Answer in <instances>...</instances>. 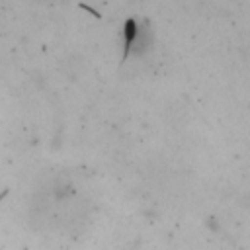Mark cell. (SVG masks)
<instances>
[{"instance_id": "obj_1", "label": "cell", "mask_w": 250, "mask_h": 250, "mask_svg": "<svg viewBox=\"0 0 250 250\" xmlns=\"http://www.w3.org/2000/svg\"><path fill=\"white\" fill-rule=\"evenodd\" d=\"M139 25L141 23L135 18H127L121 27V62H125L131 57V51H133V45L139 33Z\"/></svg>"}, {"instance_id": "obj_2", "label": "cell", "mask_w": 250, "mask_h": 250, "mask_svg": "<svg viewBox=\"0 0 250 250\" xmlns=\"http://www.w3.org/2000/svg\"><path fill=\"white\" fill-rule=\"evenodd\" d=\"M152 45H154V35H152V31H150V27H148L146 21H141L139 33H137V39H135V45H133L131 55L143 57V55H146V53L152 49Z\"/></svg>"}]
</instances>
